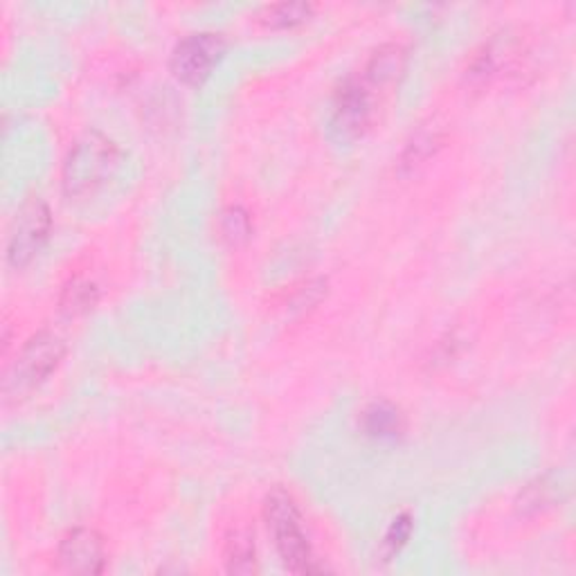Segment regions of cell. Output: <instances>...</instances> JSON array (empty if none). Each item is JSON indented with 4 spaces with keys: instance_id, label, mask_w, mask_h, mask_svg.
<instances>
[{
    "instance_id": "1",
    "label": "cell",
    "mask_w": 576,
    "mask_h": 576,
    "mask_svg": "<svg viewBox=\"0 0 576 576\" xmlns=\"http://www.w3.org/2000/svg\"><path fill=\"white\" fill-rule=\"evenodd\" d=\"M122 161V151L108 136L86 131L77 138L68 151L61 172L66 197L86 199L113 178Z\"/></svg>"
},
{
    "instance_id": "2",
    "label": "cell",
    "mask_w": 576,
    "mask_h": 576,
    "mask_svg": "<svg viewBox=\"0 0 576 576\" xmlns=\"http://www.w3.org/2000/svg\"><path fill=\"white\" fill-rule=\"evenodd\" d=\"M263 520L268 531L273 533V541L282 563L295 574H316L322 567L316 563L309 541L302 529V516L295 497L278 486L266 495L263 501Z\"/></svg>"
},
{
    "instance_id": "3",
    "label": "cell",
    "mask_w": 576,
    "mask_h": 576,
    "mask_svg": "<svg viewBox=\"0 0 576 576\" xmlns=\"http://www.w3.org/2000/svg\"><path fill=\"white\" fill-rule=\"evenodd\" d=\"M66 356V340L55 331L34 333L19 352L16 361L5 374L3 392L8 399L25 397L42 386L61 365Z\"/></svg>"
},
{
    "instance_id": "4",
    "label": "cell",
    "mask_w": 576,
    "mask_h": 576,
    "mask_svg": "<svg viewBox=\"0 0 576 576\" xmlns=\"http://www.w3.org/2000/svg\"><path fill=\"white\" fill-rule=\"evenodd\" d=\"M225 38L216 32H195L183 36L172 50L169 70L185 86H201L225 55Z\"/></svg>"
},
{
    "instance_id": "5",
    "label": "cell",
    "mask_w": 576,
    "mask_h": 576,
    "mask_svg": "<svg viewBox=\"0 0 576 576\" xmlns=\"http://www.w3.org/2000/svg\"><path fill=\"white\" fill-rule=\"evenodd\" d=\"M52 214L46 201L30 199L16 212L10 237H8V261L14 268H25L32 259L44 250L50 239Z\"/></svg>"
},
{
    "instance_id": "6",
    "label": "cell",
    "mask_w": 576,
    "mask_h": 576,
    "mask_svg": "<svg viewBox=\"0 0 576 576\" xmlns=\"http://www.w3.org/2000/svg\"><path fill=\"white\" fill-rule=\"evenodd\" d=\"M376 89L363 74L350 77L333 97V129L340 136H363L376 115Z\"/></svg>"
},
{
    "instance_id": "7",
    "label": "cell",
    "mask_w": 576,
    "mask_h": 576,
    "mask_svg": "<svg viewBox=\"0 0 576 576\" xmlns=\"http://www.w3.org/2000/svg\"><path fill=\"white\" fill-rule=\"evenodd\" d=\"M59 563L72 574H102L106 567V550L95 529H72L59 545Z\"/></svg>"
},
{
    "instance_id": "8",
    "label": "cell",
    "mask_w": 576,
    "mask_h": 576,
    "mask_svg": "<svg viewBox=\"0 0 576 576\" xmlns=\"http://www.w3.org/2000/svg\"><path fill=\"white\" fill-rule=\"evenodd\" d=\"M408 52L399 44L380 46L367 61L363 77L380 93L383 89H392L405 72Z\"/></svg>"
},
{
    "instance_id": "9",
    "label": "cell",
    "mask_w": 576,
    "mask_h": 576,
    "mask_svg": "<svg viewBox=\"0 0 576 576\" xmlns=\"http://www.w3.org/2000/svg\"><path fill=\"white\" fill-rule=\"evenodd\" d=\"M361 426L374 439H395L403 433V414L388 401H376L363 412Z\"/></svg>"
},
{
    "instance_id": "10",
    "label": "cell",
    "mask_w": 576,
    "mask_h": 576,
    "mask_svg": "<svg viewBox=\"0 0 576 576\" xmlns=\"http://www.w3.org/2000/svg\"><path fill=\"white\" fill-rule=\"evenodd\" d=\"M225 569L230 574H252L257 572V548H255V536L246 529H239L230 533L223 552Z\"/></svg>"
},
{
    "instance_id": "11",
    "label": "cell",
    "mask_w": 576,
    "mask_h": 576,
    "mask_svg": "<svg viewBox=\"0 0 576 576\" xmlns=\"http://www.w3.org/2000/svg\"><path fill=\"white\" fill-rule=\"evenodd\" d=\"M97 299H99V291H97V286L93 282H89V280H72L61 291L59 309L66 316L77 318V316L89 314L93 306L97 304Z\"/></svg>"
},
{
    "instance_id": "12",
    "label": "cell",
    "mask_w": 576,
    "mask_h": 576,
    "mask_svg": "<svg viewBox=\"0 0 576 576\" xmlns=\"http://www.w3.org/2000/svg\"><path fill=\"white\" fill-rule=\"evenodd\" d=\"M316 8L311 3H275V5H266L257 21L263 23L266 27H295L302 25L304 21H309Z\"/></svg>"
},
{
    "instance_id": "13",
    "label": "cell",
    "mask_w": 576,
    "mask_h": 576,
    "mask_svg": "<svg viewBox=\"0 0 576 576\" xmlns=\"http://www.w3.org/2000/svg\"><path fill=\"white\" fill-rule=\"evenodd\" d=\"M252 235V221L250 214L239 208V205H230L223 214H221V237L233 244L239 246L244 242H248Z\"/></svg>"
},
{
    "instance_id": "14",
    "label": "cell",
    "mask_w": 576,
    "mask_h": 576,
    "mask_svg": "<svg viewBox=\"0 0 576 576\" xmlns=\"http://www.w3.org/2000/svg\"><path fill=\"white\" fill-rule=\"evenodd\" d=\"M410 533H412L410 514H399L390 522V527L386 531V539H383V554H386V559H392L403 550V545L410 541Z\"/></svg>"
},
{
    "instance_id": "15",
    "label": "cell",
    "mask_w": 576,
    "mask_h": 576,
    "mask_svg": "<svg viewBox=\"0 0 576 576\" xmlns=\"http://www.w3.org/2000/svg\"><path fill=\"white\" fill-rule=\"evenodd\" d=\"M439 146V138L435 131H419L405 146V153H403V161H408L405 165H416L419 161L428 158L431 153Z\"/></svg>"
}]
</instances>
